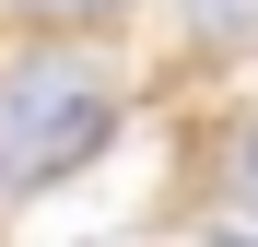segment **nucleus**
I'll return each instance as SVG.
<instances>
[{
	"label": "nucleus",
	"instance_id": "f257e3e1",
	"mask_svg": "<svg viewBox=\"0 0 258 247\" xmlns=\"http://www.w3.org/2000/svg\"><path fill=\"white\" fill-rule=\"evenodd\" d=\"M117 59L94 35H59V24H24L0 47V200H47L71 188L82 165L117 141Z\"/></svg>",
	"mask_w": 258,
	"mask_h": 247
},
{
	"label": "nucleus",
	"instance_id": "f03ea898",
	"mask_svg": "<svg viewBox=\"0 0 258 247\" xmlns=\"http://www.w3.org/2000/svg\"><path fill=\"white\" fill-rule=\"evenodd\" d=\"M211 200H223L235 224H258V118L223 130V165H211Z\"/></svg>",
	"mask_w": 258,
	"mask_h": 247
},
{
	"label": "nucleus",
	"instance_id": "7ed1b4c3",
	"mask_svg": "<svg viewBox=\"0 0 258 247\" xmlns=\"http://www.w3.org/2000/svg\"><path fill=\"white\" fill-rule=\"evenodd\" d=\"M176 24L200 47H258V0H176Z\"/></svg>",
	"mask_w": 258,
	"mask_h": 247
},
{
	"label": "nucleus",
	"instance_id": "20e7f679",
	"mask_svg": "<svg viewBox=\"0 0 258 247\" xmlns=\"http://www.w3.org/2000/svg\"><path fill=\"white\" fill-rule=\"evenodd\" d=\"M0 12H12V24H59V35H106L129 0H0Z\"/></svg>",
	"mask_w": 258,
	"mask_h": 247
}]
</instances>
